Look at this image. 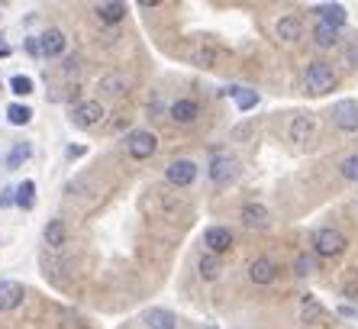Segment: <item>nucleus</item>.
Here are the masks:
<instances>
[{
  "instance_id": "e433bc0d",
  "label": "nucleus",
  "mask_w": 358,
  "mask_h": 329,
  "mask_svg": "<svg viewBox=\"0 0 358 329\" xmlns=\"http://www.w3.org/2000/svg\"><path fill=\"white\" fill-rule=\"evenodd\" d=\"M84 155V146H71L68 148V158H81Z\"/></svg>"
},
{
  "instance_id": "4468645a",
  "label": "nucleus",
  "mask_w": 358,
  "mask_h": 329,
  "mask_svg": "<svg viewBox=\"0 0 358 329\" xmlns=\"http://www.w3.org/2000/svg\"><path fill=\"white\" fill-rule=\"evenodd\" d=\"M23 297H26V290L20 281H0V313L17 310L23 304Z\"/></svg>"
},
{
  "instance_id": "9b49d317",
  "label": "nucleus",
  "mask_w": 358,
  "mask_h": 329,
  "mask_svg": "<svg viewBox=\"0 0 358 329\" xmlns=\"http://www.w3.org/2000/svg\"><path fill=\"white\" fill-rule=\"evenodd\" d=\"M333 123L342 132H358V100H339L333 107Z\"/></svg>"
},
{
  "instance_id": "a211bd4d",
  "label": "nucleus",
  "mask_w": 358,
  "mask_h": 329,
  "mask_svg": "<svg viewBox=\"0 0 358 329\" xmlns=\"http://www.w3.org/2000/svg\"><path fill=\"white\" fill-rule=\"evenodd\" d=\"M323 316H326V310H323V304H320L313 294H303L300 297V323H323Z\"/></svg>"
},
{
  "instance_id": "423d86ee",
  "label": "nucleus",
  "mask_w": 358,
  "mask_h": 329,
  "mask_svg": "<svg viewBox=\"0 0 358 329\" xmlns=\"http://www.w3.org/2000/svg\"><path fill=\"white\" fill-rule=\"evenodd\" d=\"M165 178L168 184H175V188H191L197 181V162L191 158H175V162L165 168Z\"/></svg>"
},
{
  "instance_id": "aec40b11",
  "label": "nucleus",
  "mask_w": 358,
  "mask_h": 329,
  "mask_svg": "<svg viewBox=\"0 0 358 329\" xmlns=\"http://www.w3.org/2000/svg\"><path fill=\"white\" fill-rule=\"evenodd\" d=\"M42 236H45V246L49 248H62L65 246V239H68V230H65V223H62L59 216H52V220L45 223V232H42Z\"/></svg>"
},
{
  "instance_id": "5701e85b",
  "label": "nucleus",
  "mask_w": 358,
  "mask_h": 329,
  "mask_svg": "<svg viewBox=\"0 0 358 329\" xmlns=\"http://www.w3.org/2000/svg\"><path fill=\"white\" fill-rule=\"evenodd\" d=\"M29 155H33V142H13V148H10L7 155V168L13 172V168H20L23 162H29Z\"/></svg>"
},
{
  "instance_id": "20e7f679",
  "label": "nucleus",
  "mask_w": 358,
  "mask_h": 329,
  "mask_svg": "<svg viewBox=\"0 0 358 329\" xmlns=\"http://www.w3.org/2000/svg\"><path fill=\"white\" fill-rule=\"evenodd\" d=\"M126 152H129V158H136V162H145V158H152L159 152V136L152 130H133L126 136Z\"/></svg>"
},
{
  "instance_id": "f257e3e1",
  "label": "nucleus",
  "mask_w": 358,
  "mask_h": 329,
  "mask_svg": "<svg viewBox=\"0 0 358 329\" xmlns=\"http://www.w3.org/2000/svg\"><path fill=\"white\" fill-rule=\"evenodd\" d=\"M336 84H339V78H336L333 65L310 62V65L303 68V91H307L310 97H326L329 91H336Z\"/></svg>"
},
{
  "instance_id": "7ed1b4c3",
  "label": "nucleus",
  "mask_w": 358,
  "mask_h": 329,
  "mask_svg": "<svg viewBox=\"0 0 358 329\" xmlns=\"http://www.w3.org/2000/svg\"><path fill=\"white\" fill-rule=\"evenodd\" d=\"M207 174H210V181L217 184V188H229V184L239 181L242 164H239V158L229 155V152H217V155L210 158V164H207Z\"/></svg>"
},
{
  "instance_id": "4c0bfd02",
  "label": "nucleus",
  "mask_w": 358,
  "mask_h": 329,
  "mask_svg": "<svg viewBox=\"0 0 358 329\" xmlns=\"http://www.w3.org/2000/svg\"><path fill=\"white\" fill-rule=\"evenodd\" d=\"M10 52H13V49H10V42H3V36H0V58H7Z\"/></svg>"
},
{
  "instance_id": "7c9ffc66",
  "label": "nucleus",
  "mask_w": 358,
  "mask_h": 329,
  "mask_svg": "<svg viewBox=\"0 0 358 329\" xmlns=\"http://www.w3.org/2000/svg\"><path fill=\"white\" fill-rule=\"evenodd\" d=\"M294 274H297V278H307V274H313V255L300 252V255L294 258Z\"/></svg>"
},
{
  "instance_id": "9d476101",
  "label": "nucleus",
  "mask_w": 358,
  "mask_h": 329,
  "mask_svg": "<svg viewBox=\"0 0 358 329\" xmlns=\"http://www.w3.org/2000/svg\"><path fill=\"white\" fill-rule=\"evenodd\" d=\"M239 220H242V226H245V230H268V223H271V214H268L265 204H259V200H249V204L242 206Z\"/></svg>"
},
{
  "instance_id": "c85d7f7f",
  "label": "nucleus",
  "mask_w": 358,
  "mask_h": 329,
  "mask_svg": "<svg viewBox=\"0 0 358 329\" xmlns=\"http://www.w3.org/2000/svg\"><path fill=\"white\" fill-rule=\"evenodd\" d=\"M236 107L245 113V110H252V107H259V91H252V88H239L236 91Z\"/></svg>"
},
{
  "instance_id": "bb28decb",
  "label": "nucleus",
  "mask_w": 358,
  "mask_h": 329,
  "mask_svg": "<svg viewBox=\"0 0 358 329\" xmlns=\"http://www.w3.org/2000/svg\"><path fill=\"white\" fill-rule=\"evenodd\" d=\"M7 120H10V126H26L29 120H33V110L26 107V104H10V107H7Z\"/></svg>"
},
{
  "instance_id": "c756f323",
  "label": "nucleus",
  "mask_w": 358,
  "mask_h": 329,
  "mask_svg": "<svg viewBox=\"0 0 358 329\" xmlns=\"http://www.w3.org/2000/svg\"><path fill=\"white\" fill-rule=\"evenodd\" d=\"M10 91L17 94V97H29L36 91L33 88V78H26V74H17V78H10Z\"/></svg>"
},
{
  "instance_id": "473e14b6",
  "label": "nucleus",
  "mask_w": 358,
  "mask_h": 329,
  "mask_svg": "<svg viewBox=\"0 0 358 329\" xmlns=\"http://www.w3.org/2000/svg\"><path fill=\"white\" fill-rule=\"evenodd\" d=\"M23 49L29 52L33 58H42V49H39V36H29V39L23 42Z\"/></svg>"
},
{
  "instance_id": "dca6fc26",
  "label": "nucleus",
  "mask_w": 358,
  "mask_h": 329,
  "mask_svg": "<svg viewBox=\"0 0 358 329\" xmlns=\"http://www.w3.org/2000/svg\"><path fill=\"white\" fill-rule=\"evenodd\" d=\"M313 13L320 17V23L333 26V29H342V26H345V20H349V10L342 7V4H320Z\"/></svg>"
},
{
  "instance_id": "c9c22d12",
  "label": "nucleus",
  "mask_w": 358,
  "mask_h": 329,
  "mask_svg": "<svg viewBox=\"0 0 358 329\" xmlns=\"http://www.w3.org/2000/svg\"><path fill=\"white\" fill-rule=\"evenodd\" d=\"M339 316H358V310H355L352 304H342V307H339Z\"/></svg>"
},
{
  "instance_id": "6ab92c4d",
  "label": "nucleus",
  "mask_w": 358,
  "mask_h": 329,
  "mask_svg": "<svg viewBox=\"0 0 358 329\" xmlns=\"http://www.w3.org/2000/svg\"><path fill=\"white\" fill-rule=\"evenodd\" d=\"M313 42H317V49H336L342 42V29H333V26L326 23H317L313 26Z\"/></svg>"
},
{
  "instance_id": "f704fd0d",
  "label": "nucleus",
  "mask_w": 358,
  "mask_h": 329,
  "mask_svg": "<svg viewBox=\"0 0 358 329\" xmlns=\"http://www.w3.org/2000/svg\"><path fill=\"white\" fill-rule=\"evenodd\" d=\"M10 204H17V190H0V206H10Z\"/></svg>"
},
{
  "instance_id": "2eb2a0df",
  "label": "nucleus",
  "mask_w": 358,
  "mask_h": 329,
  "mask_svg": "<svg viewBox=\"0 0 358 329\" xmlns=\"http://www.w3.org/2000/svg\"><path fill=\"white\" fill-rule=\"evenodd\" d=\"M142 323L145 329H178V316L165 307H152V310L142 313Z\"/></svg>"
},
{
  "instance_id": "a878e982",
  "label": "nucleus",
  "mask_w": 358,
  "mask_h": 329,
  "mask_svg": "<svg viewBox=\"0 0 358 329\" xmlns=\"http://www.w3.org/2000/svg\"><path fill=\"white\" fill-rule=\"evenodd\" d=\"M36 204V181H23L17 188V206L20 210H33Z\"/></svg>"
},
{
  "instance_id": "f03ea898",
  "label": "nucleus",
  "mask_w": 358,
  "mask_h": 329,
  "mask_svg": "<svg viewBox=\"0 0 358 329\" xmlns=\"http://www.w3.org/2000/svg\"><path fill=\"white\" fill-rule=\"evenodd\" d=\"M310 246H313V252L320 258H342L349 252V239H345L342 230H336V226H320L313 232V239H310Z\"/></svg>"
},
{
  "instance_id": "412c9836",
  "label": "nucleus",
  "mask_w": 358,
  "mask_h": 329,
  "mask_svg": "<svg viewBox=\"0 0 358 329\" xmlns=\"http://www.w3.org/2000/svg\"><path fill=\"white\" fill-rule=\"evenodd\" d=\"M94 13H97L100 23H123L126 20V4H97L94 7Z\"/></svg>"
},
{
  "instance_id": "0eeeda50",
  "label": "nucleus",
  "mask_w": 358,
  "mask_h": 329,
  "mask_svg": "<svg viewBox=\"0 0 358 329\" xmlns=\"http://www.w3.org/2000/svg\"><path fill=\"white\" fill-rule=\"evenodd\" d=\"M200 116V104L194 97H178L171 107H168V120L175 126H194Z\"/></svg>"
},
{
  "instance_id": "f8f14e48",
  "label": "nucleus",
  "mask_w": 358,
  "mask_h": 329,
  "mask_svg": "<svg viewBox=\"0 0 358 329\" xmlns=\"http://www.w3.org/2000/svg\"><path fill=\"white\" fill-rule=\"evenodd\" d=\"M313 130H317V120L310 113H297L291 120V126H287V136H291V142H297V146H307V142L313 139Z\"/></svg>"
},
{
  "instance_id": "cd10ccee",
  "label": "nucleus",
  "mask_w": 358,
  "mask_h": 329,
  "mask_svg": "<svg viewBox=\"0 0 358 329\" xmlns=\"http://www.w3.org/2000/svg\"><path fill=\"white\" fill-rule=\"evenodd\" d=\"M339 174L349 184H358V152H352V155L342 158V162H339Z\"/></svg>"
},
{
  "instance_id": "39448f33",
  "label": "nucleus",
  "mask_w": 358,
  "mask_h": 329,
  "mask_svg": "<svg viewBox=\"0 0 358 329\" xmlns=\"http://www.w3.org/2000/svg\"><path fill=\"white\" fill-rule=\"evenodd\" d=\"M103 116H107V110H103L100 100H78L71 107V123L78 130H94V126L103 123Z\"/></svg>"
},
{
  "instance_id": "1a4fd4ad",
  "label": "nucleus",
  "mask_w": 358,
  "mask_h": 329,
  "mask_svg": "<svg viewBox=\"0 0 358 329\" xmlns=\"http://www.w3.org/2000/svg\"><path fill=\"white\" fill-rule=\"evenodd\" d=\"M249 281L252 284H275L278 281V262L268 255H259L249 262Z\"/></svg>"
},
{
  "instance_id": "393cba45",
  "label": "nucleus",
  "mask_w": 358,
  "mask_h": 329,
  "mask_svg": "<svg viewBox=\"0 0 358 329\" xmlns=\"http://www.w3.org/2000/svg\"><path fill=\"white\" fill-rule=\"evenodd\" d=\"M126 88H129L126 74H107V78L100 81V91L107 94V97H120V94H126Z\"/></svg>"
},
{
  "instance_id": "2f4dec72",
  "label": "nucleus",
  "mask_w": 358,
  "mask_h": 329,
  "mask_svg": "<svg viewBox=\"0 0 358 329\" xmlns=\"http://www.w3.org/2000/svg\"><path fill=\"white\" fill-rule=\"evenodd\" d=\"M342 297L358 300V272H349V278L342 281Z\"/></svg>"
},
{
  "instance_id": "ddd939ff",
  "label": "nucleus",
  "mask_w": 358,
  "mask_h": 329,
  "mask_svg": "<svg viewBox=\"0 0 358 329\" xmlns=\"http://www.w3.org/2000/svg\"><path fill=\"white\" fill-rule=\"evenodd\" d=\"M39 49H42V58H59L65 55L68 49V39L62 29H45V33L39 36Z\"/></svg>"
},
{
  "instance_id": "f3484780",
  "label": "nucleus",
  "mask_w": 358,
  "mask_h": 329,
  "mask_svg": "<svg viewBox=\"0 0 358 329\" xmlns=\"http://www.w3.org/2000/svg\"><path fill=\"white\" fill-rule=\"evenodd\" d=\"M275 36L281 42H297L300 36H303V20L294 17V13H287V17H281L275 23Z\"/></svg>"
},
{
  "instance_id": "6e6552de",
  "label": "nucleus",
  "mask_w": 358,
  "mask_h": 329,
  "mask_svg": "<svg viewBox=\"0 0 358 329\" xmlns=\"http://www.w3.org/2000/svg\"><path fill=\"white\" fill-rule=\"evenodd\" d=\"M203 246H207L210 255H226L233 248V232L226 226H207L203 230Z\"/></svg>"
},
{
  "instance_id": "b1692460",
  "label": "nucleus",
  "mask_w": 358,
  "mask_h": 329,
  "mask_svg": "<svg viewBox=\"0 0 358 329\" xmlns=\"http://www.w3.org/2000/svg\"><path fill=\"white\" fill-rule=\"evenodd\" d=\"M191 58H194V65H200V68H213V62H217V49H213L210 42H197L194 52H191Z\"/></svg>"
},
{
  "instance_id": "72a5a7b5",
  "label": "nucleus",
  "mask_w": 358,
  "mask_h": 329,
  "mask_svg": "<svg viewBox=\"0 0 358 329\" xmlns=\"http://www.w3.org/2000/svg\"><path fill=\"white\" fill-rule=\"evenodd\" d=\"M345 58H349V65H352V68H358V36L352 39L349 49H345Z\"/></svg>"
},
{
  "instance_id": "4be33fe9",
  "label": "nucleus",
  "mask_w": 358,
  "mask_h": 329,
  "mask_svg": "<svg viewBox=\"0 0 358 329\" xmlns=\"http://www.w3.org/2000/svg\"><path fill=\"white\" fill-rule=\"evenodd\" d=\"M197 272L203 281H217L220 274H223V262H220V255H210V252H203L197 262Z\"/></svg>"
}]
</instances>
